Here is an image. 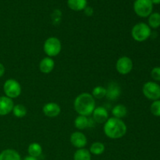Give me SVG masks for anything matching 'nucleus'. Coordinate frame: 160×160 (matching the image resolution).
<instances>
[{"mask_svg":"<svg viewBox=\"0 0 160 160\" xmlns=\"http://www.w3.org/2000/svg\"><path fill=\"white\" fill-rule=\"evenodd\" d=\"M142 93L145 98L152 101L160 99V85L155 81H148L142 87Z\"/></svg>","mask_w":160,"mask_h":160,"instance_id":"nucleus-7","label":"nucleus"},{"mask_svg":"<svg viewBox=\"0 0 160 160\" xmlns=\"http://www.w3.org/2000/svg\"><path fill=\"white\" fill-rule=\"evenodd\" d=\"M106 147L103 143L100 142H95L92 144L89 148V152L91 154L95 155V156H100L105 152Z\"/></svg>","mask_w":160,"mask_h":160,"instance_id":"nucleus-21","label":"nucleus"},{"mask_svg":"<svg viewBox=\"0 0 160 160\" xmlns=\"http://www.w3.org/2000/svg\"><path fill=\"white\" fill-rule=\"evenodd\" d=\"M23 160H38V159H37V158L32 157V156H26V157H25Z\"/></svg>","mask_w":160,"mask_h":160,"instance_id":"nucleus-28","label":"nucleus"},{"mask_svg":"<svg viewBox=\"0 0 160 160\" xmlns=\"http://www.w3.org/2000/svg\"><path fill=\"white\" fill-rule=\"evenodd\" d=\"M28 152L30 156L34 158H38L42 154V145L37 142H33L30 144L28 148Z\"/></svg>","mask_w":160,"mask_h":160,"instance_id":"nucleus-18","label":"nucleus"},{"mask_svg":"<svg viewBox=\"0 0 160 160\" xmlns=\"http://www.w3.org/2000/svg\"><path fill=\"white\" fill-rule=\"evenodd\" d=\"M121 95V88L118 83L112 81L108 84L106 97L110 101H115Z\"/></svg>","mask_w":160,"mask_h":160,"instance_id":"nucleus-10","label":"nucleus"},{"mask_svg":"<svg viewBox=\"0 0 160 160\" xmlns=\"http://www.w3.org/2000/svg\"><path fill=\"white\" fill-rule=\"evenodd\" d=\"M133 69L132 59L128 56H121L116 62V70L120 74L128 75Z\"/></svg>","mask_w":160,"mask_h":160,"instance_id":"nucleus-8","label":"nucleus"},{"mask_svg":"<svg viewBox=\"0 0 160 160\" xmlns=\"http://www.w3.org/2000/svg\"><path fill=\"white\" fill-rule=\"evenodd\" d=\"M12 99L5 96H0V116H6L10 113L13 109Z\"/></svg>","mask_w":160,"mask_h":160,"instance_id":"nucleus-13","label":"nucleus"},{"mask_svg":"<svg viewBox=\"0 0 160 160\" xmlns=\"http://www.w3.org/2000/svg\"><path fill=\"white\" fill-rule=\"evenodd\" d=\"M92 119H88V117L78 115L75 118L73 123L78 130H84L88 127H92Z\"/></svg>","mask_w":160,"mask_h":160,"instance_id":"nucleus-15","label":"nucleus"},{"mask_svg":"<svg viewBox=\"0 0 160 160\" xmlns=\"http://www.w3.org/2000/svg\"><path fill=\"white\" fill-rule=\"evenodd\" d=\"M5 71H6V69H5L4 65L0 62V78H2L4 75Z\"/></svg>","mask_w":160,"mask_h":160,"instance_id":"nucleus-27","label":"nucleus"},{"mask_svg":"<svg viewBox=\"0 0 160 160\" xmlns=\"http://www.w3.org/2000/svg\"><path fill=\"white\" fill-rule=\"evenodd\" d=\"M153 4L151 0H135L134 2V11L138 17L145 18L152 12Z\"/></svg>","mask_w":160,"mask_h":160,"instance_id":"nucleus-6","label":"nucleus"},{"mask_svg":"<svg viewBox=\"0 0 160 160\" xmlns=\"http://www.w3.org/2000/svg\"><path fill=\"white\" fill-rule=\"evenodd\" d=\"M127 131L128 128L123 120L113 117L108 119L103 126V131L106 137L113 140L124 137Z\"/></svg>","mask_w":160,"mask_h":160,"instance_id":"nucleus-1","label":"nucleus"},{"mask_svg":"<svg viewBox=\"0 0 160 160\" xmlns=\"http://www.w3.org/2000/svg\"><path fill=\"white\" fill-rule=\"evenodd\" d=\"M106 95V88L103 86H96L93 88L92 92V95L94 98L96 99H102L105 98Z\"/></svg>","mask_w":160,"mask_h":160,"instance_id":"nucleus-24","label":"nucleus"},{"mask_svg":"<svg viewBox=\"0 0 160 160\" xmlns=\"http://www.w3.org/2000/svg\"><path fill=\"white\" fill-rule=\"evenodd\" d=\"M109 112L108 110L103 106L95 107L92 112V119L95 123H105L109 119Z\"/></svg>","mask_w":160,"mask_h":160,"instance_id":"nucleus-12","label":"nucleus"},{"mask_svg":"<svg viewBox=\"0 0 160 160\" xmlns=\"http://www.w3.org/2000/svg\"><path fill=\"white\" fill-rule=\"evenodd\" d=\"M70 141L71 145L78 149L84 148L88 143L85 134L81 131H75V132L72 133L70 135Z\"/></svg>","mask_w":160,"mask_h":160,"instance_id":"nucleus-9","label":"nucleus"},{"mask_svg":"<svg viewBox=\"0 0 160 160\" xmlns=\"http://www.w3.org/2000/svg\"><path fill=\"white\" fill-rule=\"evenodd\" d=\"M0 160H22L17 151L11 148L5 149L0 153Z\"/></svg>","mask_w":160,"mask_h":160,"instance_id":"nucleus-16","label":"nucleus"},{"mask_svg":"<svg viewBox=\"0 0 160 160\" xmlns=\"http://www.w3.org/2000/svg\"><path fill=\"white\" fill-rule=\"evenodd\" d=\"M42 112L48 118L57 117L61 112V108L56 102H48L42 107Z\"/></svg>","mask_w":160,"mask_h":160,"instance_id":"nucleus-11","label":"nucleus"},{"mask_svg":"<svg viewBox=\"0 0 160 160\" xmlns=\"http://www.w3.org/2000/svg\"><path fill=\"white\" fill-rule=\"evenodd\" d=\"M152 30L147 23L141 22L134 25L131 29V36L138 42H143L149 38Z\"/></svg>","mask_w":160,"mask_h":160,"instance_id":"nucleus-3","label":"nucleus"},{"mask_svg":"<svg viewBox=\"0 0 160 160\" xmlns=\"http://www.w3.org/2000/svg\"><path fill=\"white\" fill-rule=\"evenodd\" d=\"M87 0H67V6L73 11L84 10L87 7Z\"/></svg>","mask_w":160,"mask_h":160,"instance_id":"nucleus-17","label":"nucleus"},{"mask_svg":"<svg viewBox=\"0 0 160 160\" xmlns=\"http://www.w3.org/2000/svg\"><path fill=\"white\" fill-rule=\"evenodd\" d=\"M150 111L152 114L154 115L155 117H160V100H156L153 101L152 103L150 106Z\"/></svg>","mask_w":160,"mask_h":160,"instance_id":"nucleus-25","label":"nucleus"},{"mask_svg":"<svg viewBox=\"0 0 160 160\" xmlns=\"http://www.w3.org/2000/svg\"><path fill=\"white\" fill-rule=\"evenodd\" d=\"M112 114L113 117L118 119H123L128 114V109L123 104H117L112 109Z\"/></svg>","mask_w":160,"mask_h":160,"instance_id":"nucleus-19","label":"nucleus"},{"mask_svg":"<svg viewBox=\"0 0 160 160\" xmlns=\"http://www.w3.org/2000/svg\"><path fill=\"white\" fill-rule=\"evenodd\" d=\"M12 112L14 117H16L17 118H23L27 115L28 110L23 105L17 104L14 105Z\"/></svg>","mask_w":160,"mask_h":160,"instance_id":"nucleus-23","label":"nucleus"},{"mask_svg":"<svg viewBox=\"0 0 160 160\" xmlns=\"http://www.w3.org/2000/svg\"><path fill=\"white\" fill-rule=\"evenodd\" d=\"M54 60H53L52 58L48 57V56L43 58L39 63V70L44 74H48V73H51L54 70Z\"/></svg>","mask_w":160,"mask_h":160,"instance_id":"nucleus-14","label":"nucleus"},{"mask_svg":"<svg viewBox=\"0 0 160 160\" xmlns=\"http://www.w3.org/2000/svg\"><path fill=\"white\" fill-rule=\"evenodd\" d=\"M3 92L6 97L11 98H16L21 94L22 88L20 83L15 79H8L5 81L3 84Z\"/></svg>","mask_w":160,"mask_h":160,"instance_id":"nucleus-5","label":"nucleus"},{"mask_svg":"<svg viewBox=\"0 0 160 160\" xmlns=\"http://www.w3.org/2000/svg\"><path fill=\"white\" fill-rule=\"evenodd\" d=\"M151 77L154 81H160V67H156L152 70Z\"/></svg>","mask_w":160,"mask_h":160,"instance_id":"nucleus-26","label":"nucleus"},{"mask_svg":"<svg viewBox=\"0 0 160 160\" xmlns=\"http://www.w3.org/2000/svg\"><path fill=\"white\" fill-rule=\"evenodd\" d=\"M43 50L48 57H56L62 50V44L60 40L56 37H49L45 41Z\"/></svg>","mask_w":160,"mask_h":160,"instance_id":"nucleus-4","label":"nucleus"},{"mask_svg":"<svg viewBox=\"0 0 160 160\" xmlns=\"http://www.w3.org/2000/svg\"><path fill=\"white\" fill-rule=\"evenodd\" d=\"M73 108L78 115L88 117L92 115L95 109V100L92 94L83 92L74 99Z\"/></svg>","mask_w":160,"mask_h":160,"instance_id":"nucleus-2","label":"nucleus"},{"mask_svg":"<svg viewBox=\"0 0 160 160\" xmlns=\"http://www.w3.org/2000/svg\"><path fill=\"white\" fill-rule=\"evenodd\" d=\"M153 5H159L160 4V0H151Z\"/></svg>","mask_w":160,"mask_h":160,"instance_id":"nucleus-29","label":"nucleus"},{"mask_svg":"<svg viewBox=\"0 0 160 160\" xmlns=\"http://www.w3.org/2000/svg\"><path fill=\"white\" fill-rule=\"evenodd\" d=\"M148 25L150 28L156 29L160 27V13L155 12H152L148 19Z\"/></svg>","mask_w":160,"mask_h":160,"instance_id":"nucleus-22","label":"nucleus"},{"mask_svg":"<svg viewBox=\"0 0 160 160\" xmlns=\"http://www.w3.org/2000/svg\"><path fill=\"white\" fill-rule=\"evenodd\" d=\"M73 160H92V154L85 148H79L73 154Z\"/></svg>","mask_w":160,"mask_h":160,"instance_id":"nucleus-20","label":"nucleus"}]
</instances>
